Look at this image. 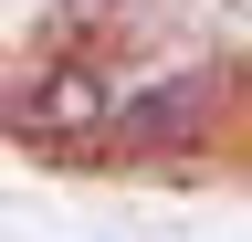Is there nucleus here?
<instances>
[{
  "instance_id": "obj_1",
  "label": "nucleus",
  "mask_w": 252,
  "mask_h": 242,
  "mask_svg": "<svg viewBox=\"0 0 252 242\" xmlns=\"http://www.w3.org/2000/svg\"><path fill=\"white\" fill-rule=\"evenodd\" d=\"M105 116H116V95H105V84H94L84 64H53V74L11 105V127H21L32 147H94V137H105Z\"/></svg>"
},
{
  "instance_id": "obj_2",
  "label": "nucleus",
  "mask_w": 252,
  "mask_h": 242,
  "mask_svg": "<svg viewBox=\"0 0 252 242\" xmlns=\"http://www.w3.org/2000/svg\"><path fill=\"white\" fill-rule=\"evenodd\" d=\"M210 105H220V74H179V84H147V95H126L105 116V137L116 147H189L210 127Z\"/></svg>"
},
{
  "instance_id": "obj_3",
  "label": "nucleus",
  "mask_w": 252,
  "mask_h": 242,
  "mask_svg": "<svg viewBox=\"0 0 252 242\" xmlns=\"http://www.w3.org/2000/svg\"><path fill=\"white\" fill-rule=\"evenodd\" d=\"M105 11H126V0H53V32H94Z\"/></svg>"
}]
</instances>
